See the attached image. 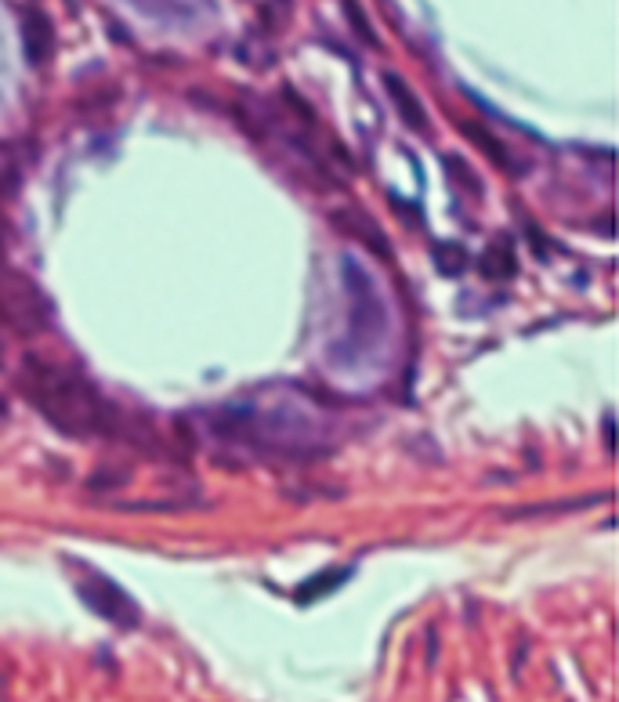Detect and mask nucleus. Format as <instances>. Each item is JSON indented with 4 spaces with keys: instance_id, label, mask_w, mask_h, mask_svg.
I'll return each mask as SVG.
<instances>
[{
    "instance_id": "obj_4",
    "label": "nucleus",
    "mask_w": 619,
    "mask_h": 702,
    "mask_svg": "<svg viewBox=\"0 0 619 702\" xmlns=\"http://www.w3.org/2000/svg\"><path fill=\"white\" fill-rule=\"evenodd\" d=\"M388 91L395 95V102H399L402 116H406V124L424 127V113H420V102H413L410 91H406V84H402L399 76H388Z\"/></svg>"
},
{
    "instance_id": "obj_1",
    "label": "nucleus",
    "mask_w": 619,
    "mask_h": 702,
    "mask_svg": "<svg viewBox=\"0 0 619 702\" xmlns=\"http://www.w3.org/2000/svg\"><path fill=\"white\" fill-rule=\"evenodd\" d=\"M19 391L29 399V406L62 435L73 438H109L116 435L120 417L116 409L91 388L77 370L55 366L48 359L29 355L19 366Z\"/></svg>"
},
{
    "instance_id": "obj_5",
    "label": "nucleus",
    "mask_w": 619,
    "mask_h": 702,
    "mask_svg": "<svg viewBox=\"0 0 619 702\" xmlns=\"http://www.w3.org/2000/svg\"><path fill=\"white\" fill-rule=\"evenodd\" d=\"M334 579H319V583H308V587H301L297 590V601H312V598H319V594H326V590H334V587H341L344 579V572H330Z\"/></svg>"
},
{
    "instance_id": "obj_3",
    "label": "nucleus",
    "mask_w": 619,
    "mask_h": 702,
    "mask_svg": "<svg viewBox=\"0 0 619 702\" xmlns=\"http://www.w3.org/2000/svg\"><path fill=\"white\" fill-rule=\"evenodd\" d=\"M26 51L33 62H44L51 51V26L44 15H37V11H29L26 15Z\"/></svg>"
},
{
    "instance_id": "obj_2",
    "label": "nucleus",
    "mask_w": 619,
    "mask_h": 702,
    "mask_svg": "<svg viewBox=\"0 0 619 702\" xmlns=\"http://www.w3.org/2000/svg\"><path fill=\"white\" fill-rule=\"evenodd\" d=\"M98 587V594H91L87 587H80V594H84V601L91 608H95L98 616H105V619H113V623H124V627H134L138 623V612H134V601L127 598L124 590L120 587H113L109 579L105 576H95L91 579Z\"/></svg>"
}]
</instances>
